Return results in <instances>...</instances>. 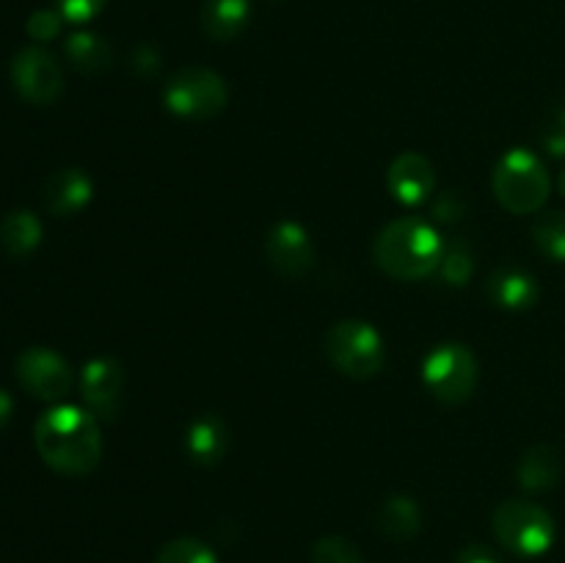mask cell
<instances>
[{"mask_svg": "<svg viewBox=\"0 0 565 563\" xmlns=\"http://www.w3.org/2000/svg\"><path fill=\"white\" fill-rule=\"evenodd\" d=\"M274 3H276V0H274Z\"/></svg>", "mask_w": 565, "mask_h": 563, "instance_id": "obj_34", "label": "cell"}, {"mask_svg": "<svg viewBox=\"0 0 565 563\" xmlns=\"http://www.w3.org/2000/svg\"><path fill=\"white\" fill-rule=\"evenodd\" d=\"M494 196L508 213L530 215L539 213L550 199V171L539 155L516 147L500 158L494 169Z\"/></svg>", "mask_w": 565, "mask_h": 563, "instance_id": "obj_3", "label": "cell"}, {"mask_svg": "<svg viewBox=\"0 0 565 563\" xmlns=\"http://www.w3.org/2000/svg\"><path fill=\"white\" fill-rule=\"evenodd\" d=\"M312 563H364V557L353 541L342 535H326L312 546Z\"/></svg>", "mask_w": 565, "mask_h": 563, "instance_id": "obj_24", "label": "cell"}, {"mask_svg": "<svg viewBox=\"0 0 565 563\" xmlns=\"http://www.w3.org/2000/svg\"><path fill=\"white\" fill-rule=\"evenodd\" d=\"M55 6H58L61 17H64L66 22L81 25V22L94 20V17L103 11L105 0H55Z\"/></svg>", "mask_w": 565, "mask_h": 563, "instance_id": "obj_26", "label": "cell"}, {"mask_svg": "<svg viewBox=\"0 0 565 563\" xmlns=\"http://www.w3.org/2000/svg\"><path fill=\"white\" fill-rule=\"evenodd\" d=\"M158 53L152 47H138L136 55H132V70L141 72V75H149V72L158 70Z\"/></svg>", "mask_w": 565, "mask_h": 563, "instance_id": "obj_29", "label": "cell"}, {"mask_svg": "<svg viewBox=\"0 0 565 563\" xmlns=\"http://www.w3.org/2000/svg\"><path fill=\"white\" fill-rule=\"evenodd\" d=\"M42 221L31 213V210H11L3 221H0V246L11 257H28L36 252L42 243Z\"/></svg>", "mask_w": 565, "mask_h": 563, "instance_id": "obj_18", "label": "cell"}, {"mask_svg": "<svg viewBox=\"0 0 565 563\" xmlns=\"http://www.w3.org/2000/svg\"><path fill=\"white\" fill-rule=\"evenodd\" d=\"M154 563H218V557L204 541L174 539L158 552Z\"/></svg>", "mask_w": 565, "mask_h": 563, "instance_id": "obj_22", "label": "cell"}, {"mask_svg": "<svg viewBox=\"0 0 565 563\" xmlns=\"http://www.w3.org/2000/svg\"><path fill=\"white\" fill-rule=\"evenodd\" d=\"M252 17V0H204L202 28L215 42L241 36Z\"/></svg>", "mask_w": 565, "mask_h": 563, "instance_id": "obj_16", "label": "cell"}, {"mask_svg": "<svg viewBox=\"0 0 565 563\" xmlns=\"http://www.w3.org/2000/svg\"><path fill=\"white\" fill-rule=\"evenodd\" d=\"M541 141H544L546 152L555 155V158H565V125L557 119V116L544 127V132H541Z\"/></svg>", "mask_w": 565, "mask_h": 563, "instance_id": "obj_28", "label": "cell"}, {"mask_svg": "<svg viewBox=\"0 0 565 563\" xmlns=\"http://www.w3.org/2000/svg\"><path fill=\"white\" fill-rule=\"evenodd\" d=\"M11 412H14V401H11L9 392L0 390V434H3V428L9 425Z\"/></svg>", "mask_w": 565, "mask_h": 563, "instance_id": "obj_31", "label": "cell"}, {"mask_svg": "<svg viewBox=\"0 0 565 563\" xmlns=\"http://www.w3.org/2000/svg\"><path fill=\"white\" fill-rule=\"evenodd\" d=\"M61 25H64V17H61L58 9H39L28 17L25 31L28 36L36 39V42H50L61 33Z\"/></svg>", "mask_w": 565, "mask_h": 563, "instance_id": "obj_25", "label": "cell"}, {"mask_svg": "<svg viewBox=\"0 0 565 563\" xmlns=\"http://www.w3.org/2000/svg\"><path fill=\"white\" fill-rule=\"evenodd\" d=\"M557 119H561L563 125H565V105H563V108H561V114H557Z\"/></svg>", "mask_w": 565, "mask_h": 563, "instance_id": "obj_33", "label": "cell"}, {"mask_svg": "<svg viewBox=\"0 0 565 563\" xmlns=\"http://www.w3.org/2000/svg\"><path fill=\"white\" fill-rule=\"evenodd\" d=\"M268 263L287 279H301L315 265V246L309 232L296 221H279L265 241Z\"/></svg>", "mask_w": 565, "mask_h": 563, "instance_id": "obj_11", "label": "cell"}, {"mask_svg": "<svg viewBox=\"0 0 565 563\" xmlns=\"http://www.w3.org/2000/svg\"><path fill=\"white\" fill-rule=\"evenodd\" d=\"M326 353L342 375L373 379L384 368V340L364 320H340L326 337Z\"/></svg>", "mask_w": 565, "mask_h": 563, "instance_id": "obj_5", "label": "cell"}, {"mask_svg": "<svg viewBox=\"0 0 565 563\" xmlns=\"http://www.w3.org/2000/svg\"><path fill=\"white\" fill-rule=\"evenodd\" d=\"M64 53L70 64L83 75H99L110 66V47L103 36L88 31H77L66 39Z\"/></svg>", "mask_w": 565, "mask_h": 563, "instance_id": "obj_19", "label": "cell"}, {"mask_svg": "<svg viewBox=\"0 0 565 563\" xmlns=\"http://www.w3.org/2000/svg\"><path fill=\"white\" fill-rule=\"evenodd\" d=\"M519 486L524 491H550L555 489L557 480L563 475V461L561 453L555 450L552 445H533L519 461Z\"/></svg>", "mask_w": 565, "mask_h": 563, "instance_id": "obj_17", "label": "cell"}, {"mask_svg": "<svg viewBox=\"0 0 565 563\" xmlns=\"http://www.w3.org/2000/svg\"><path fill=\"white\" fill-rule=\"evenodd\" d=\"M226 445H230V434H226L224 419L215 414L196 417L185 434V450L199 467H218L226 456Z\"/></svg>", "mask_w": 565, "mask_h": 563, "instance_id": "obj_15", "label": "cell"}, {"mask_svg": "<svg viewBox=\"0 0 565 563\" xmlns=\"http://www.w3.org/2000/svg\"><path fill=\"white\" fill-rule=\"evenodd\" d=\"M386 185H390L392 196L403 204H419L434 193L436 174L434 166L425 155L419 152H403L401 158L392 160L390 174H386Z\"/></svg>", "mask_w": 565, "mask_h": 563, "instance_id": "obj_12", "label": "cell"}, {"mask_svg": "<svg viewBox=\"0 0 565 563\" xmlns=\"http://www.w3.org/2000/svg\"><path fill=\"white\" fill-rule=\"evenodd\" d=\"M456 563H500V561H497V555L491 550H486V546L480 544H472L456 557Z\"/></svg>", "mask_w": 565, "mask_h": 563, "instance_id": "obj_30", "label": "cell"}, {"mask_svg": "<svg viewBox=\"0 0 565 563\" xmlns=\"http://www.w3.org/2000/svg\"><path fill=\"white\" fill-rule=\"evenodd\" d=\"M561 193H563V199H565V171L561 174Z\"/></svg>", "mask_w": 565, "mask_h": 563, "instance_id": "obj_32", "label": "cell"}, {"mask_svg": "<svg viewBox=\"0 0 565 563\" xmlns=\"http://www.w3.org/2000/svg\"><path fill=\"white\" fill-rule=\"evenodd\" d=\"M423 381L441 403L456 406L472 397L478 386V359L461 342H445L423 364Z\"/></svg>", "mask_w": 565, "mask_h": 563, "instance_id": "obj_7", "label": "cell"}, {"mask_svg": "<svg viewBox=\"0 0 565 563\" xmlns=\"http://www.w3.org/2000/svg\"><path fill=\"white\" fill-rule=\"evenodd\" d=\"M533 241L552 263H565V213L552 210L533 224Z\"/></svg>", "mask_w": 565, "mask_h": 563, "instance_id": "obj_21", "label": "cell"}, {"mask_svg": "<svg viewBox=\"0 0 565 563\" xmlns=\"http://www.w3.org/2000/svg\"><path fill=\"white\" fill-rule=\"evenodd\" d=\"M494 535L513 555L539 557L555 544V519L535 502L508 500L494 511Z\"/></svg>", "mask_w": 565, "mask_h": 563, "instance_id": "obj_4", "label": "cell"}, {"mask_svg": "<svg viewBox=\"0 0 565 563\" xmlns=\"http://www.w3.org/2000/svg\"><path fill=\"white\" fill-rule=\"evenodd\" d=\"M33 445L50 469L70 478L88 475L103 458L97 417L88 408L66 406V403L47 408L36 419Z\"/></svg>", "mask_w": 565, "mask_h": 563, "instance_id": "obj_1", "label": "cell"}, {"mask_svg": "<svg viewBox=\"0 0 565 563\" xmlns=\"http://www.w3.org/2000/svg\"><path fill=\"white\" fill-rule=\"evenodd\" d=\"M81 395L86 408L99 419H116L125 397V370L116 359L97 357L83 368Z\"/></svg>", "mask_w": 565, "mask_h": 563, "instance_id": "obj_10", "label": "cell"}, {"mask_svg": "<svg viewBox=\"0 0 565 563\" xmlns=\"http://www.w3.org/2000/svg\"><path fill=\"white\" fill-rule=\"evenodd\" d=\"M375 265L392 279L417 282L436 274L445 257L439 232L423 219H397L381 230L373 246Z\"/></svg>", "mask_w": 565, "mask_h": 563, "instance_id": "obj_2", "label": "cell"}, {"mask_svg": "<svg viewBox=\"0 0 565 563\" xmlns=\"http://www.w3.org/2000/svg\"><path fill=\"white\" fill-rule=\"evenodd\" d=\"M472 270H475V259L467 243H452L450 248H445L439 274L447 285L463 287L469 279H472Z\"/></svg>", "mask_w": 565, "mask_h": 563, "instance_id": "obj_23", "label": "cell"}, {"mask_svg": "<svg viewBox=\"0 0 565 563\" xmlns=\"http://www.w3.org/2000/svg\"><path fill=\"white\" fill-rule=\"evenodd\" d=\"M486 293H489L497 307L511 309V312L535 307L541 298V287L535 276L522 268H497L486 282Z\"/></svg>", "mask_w": 565, "mask_h": 563, "instance_id": "obj_14", "label": "cell"}, {"mask_svg": "<svg viewBox=\"0 0 565 563\" xmlns=\"http://www.w3.org/2000/svg\"><path fill=\"white\" fill-rule=\"evenodd\" d=\"M434 215L439 221H458V219H461V215H463L461 196H458V193H452V191L439 193V196H436V202H434Z\"/></svg>", "mask_w": 565, "mask_h": 563, "instance_id": "obj_27", "label": "cell"}, {"mask_svg": "<svg viewBox=\"0 0 565 563\" xmlns=\"http://www.w3.org/2000/svg\"><path fill=\"white\" fill-rule=\"evenodd\" d=\"M11 83L17 94L31 105H50L61 97L64 75L44 47H22L11 59Z\"/></svg>", "mask_w": 565, "mask_h": 563, "instance_id": "obj_9", "label": "cell"}, {"mask_svg": "<svg viewBox=\"0 0 565 563\" xmlns=\"http://www.w3.org/2000/svg\"><path fill=\"white\" fill-rule=\"evenodd\" d=\"M230 99L226 83L218 72L204 70V66H188V70L174 72L166 83L163 103L166 108L182 119H213L221 114Z\"/></svg>", "mask_w": 565, "mask_h": 563, "instance_id": "obj_6", "label": "cell"}, {"mask_svg": "<svg viewBox=\"0 0 565 563\" xmlns=\"http://www.w3.org/2000/svg\"><path fill=\"white\" fill-rule=\"evenodd\" d=\"M379 528L386 539L408 541L419 533V506L406 495H395L379 513Z\"/></svg>", "mask_w": 565, "mask_h": 563, "instance_id": "obj_20", "label": "cell"}, {"mask_svg": "<svg viewBox=\"0 0 565 563\" xmlns=\"http://www.w3.org/2000/svg\"><path fill=\"white\" fill-rule=\"evenodd\" d=\"M17 381L31 397L58 403L72 390V370L61 353L50 348H25L17 357Z\"/></svg>", "mask_w": 565, "mask_h": 563, "instance_id": "obj_8", "label": "cell"}, {"mask_svg": "<svg viewBox=\"0 0 565 563\" xmlns=\"http://www.w3.org/2000/svg\"><path fill=\"white\" fill-rule=\"evenodd\" d=\"M44 208L58 219H70V215L81 213L88 202H92V177L83 169H58L44 180Z\"/></svg>", "mask_w": 565, "mask_h": 563, "instance_id": "obj_13", "label": "cell"}]
</instances>
